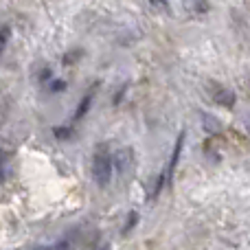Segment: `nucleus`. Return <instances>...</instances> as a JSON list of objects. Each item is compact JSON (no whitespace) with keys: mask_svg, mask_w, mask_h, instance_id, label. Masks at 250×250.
Segmentation results:
<instances>
[{"mask_svg":"<svg viewBox=\"0 0 250 250\" xmlns=\"http://www.w3.org/2000/svg\"><path fill=\"white\" fill-rule=\"evenodd\" d=\"M92 176H95L97 185L105 187L110 182V176H112V158L105 149H97L95 156H92Z\"/></svg>","mask_w":250,"mask_h":250,"instance_id":"obj_1","label":"nucleus"},{"mask_svg":"<svg viewBox=\"0 0 250 250\" xmlns=\"http://www.w3.org/2000/svg\"><path fill=\"white\" fill-rule=\"evenodd\" d=\"M114 160H117V169H119V171L125 173L129 167H132V149H121Z\"/></svg>","mask_w":250,"mask_h":250,"instance_id":"obj_2","label":"nucleus"},{"mask_svg":"<svg viewBox=\"0 0 250 250\" xmlns=\"http://www.w3.org/2000/svg\"><path fill=\"white\" fill-rule=\"evenodd\" d=\"M215 101L217 104H224V105H230L235 101V95L229 90V88H224V90H220V92H215Z\"/></svg>","mask_w":250,"mask_h":250,"instance_id":"obj_3","label":"nucleus"},{"mask_svg":"<svg viewBox=\"0 0 250 250\" xmlns=\"http://www.w3.org/2000/svg\"><path fill=\"white\" fill-rule=\"evenodd\" d=\"M204 127L207 129H213V132H217V129H220V125H217V119L215 117H208V114H204Z\"/></svg>","mask_w":250,"mask_h":250,"instance_id":"obj_4","label":"nucleus"},{"mask_svg":"<svg viewBox=\"0 0 250 250\" xmlns=\"http://www.w3.org/2000/svg\"><path fill=\"white\" fill-rule=\"evenodd\" d=\"M105 250H108V248H105Z\"/></svg>","mask_w":250,"mask_h":250,"instance_id":"obj_5","label":"nucleus"}]
</instances>
